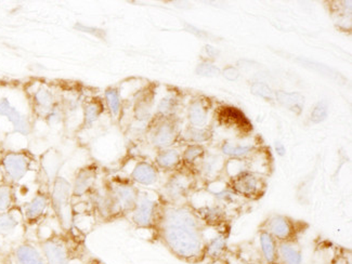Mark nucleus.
<instances>
[{"mask_svg":"<svg viewBox=\"0 0 352 264\" xmlns=\"http://www.w3.org/2000/svg\"><path fill=\"white\" fill-rule=\"evenodd\" d=\"M155 232L162 244L177 259L190 264L204 262L206 239L203 222L191 206L164 201Z\"/></svg>","mask_w":352,"mask_h":264,"instance_id":"nucleus-1","label":"nucleus"},{"mask_svg":"<svg viewBox=\"0 0 352 264\" xmlns=\"http://www.w3.org/2000/svg\"><path fill=\"white\" fill-rule=\"evenodd\" d=\"M37 245L47 264H85L92 256L86 245V234L73 226L69 230L48 228L46 222L37 228Z\"/></svg>","mask_w":352,"mask_h":264,"instance_id":"nucleus-2","label":"nucleus"},{"mask_svg":"<svg viewBox=\"0 0 352 264\" xmlns=\"http://www.w3.org/2000/svg\"><path fill=\"white\" fill-rule=\"evenodd\" d=\"M0 170L6 182L19 188L30 175L39 177L41 163L30 150L6 151L0 157Z\"/></svg>","mask_w":352,"mask_h":264,"instance_id":"nucleus-3","label":"nucleus"},{"mask_svg":"<svg viewBox=\"0 0 352 264\" xmlns=\"http://www.w3.org/2000/svg\"><path fill=\"white\" fill-rule=\"evenodd\" d=\"M52 214L62 230L73 228V195L71 181L58 175L50 183Z\"/></svg>","mask_w":352,"mask_h":264,"instance_id":"nucleus-4","label":"nucleus"},{"mask_svg":"<svg viewBox=\"0 0 352 264\" xmlns=\"http://www.w3.org/2000/svg\"><path fill=\"white\" fill-rule=\"evenodd\" d=\"M38 182L33 196L23 205H21L28 230L38 228L47 221L50 212L52 214L50 184L41 178H39Z\"/></svg>","mask_w":352,"mask_h":264,"instance_id":"nucleus-5","label":"nucleus"},{"mask_svg":"<svg viewBox=\"0 0 352 264\" xmlns=\"http://www.w3.org/2000/svg\"><path fill=\"white\" fill-rule=\"evenodd\" d=\"M103 186L107 188L118 207L120 217L129 216L138 203L140 190L127 177H105Z\"/></svg>","mask_w":352,"mask_h":264,"instance_id":"nucleus-6","label":"nucleus"},{"mask_svg":"<svg viewBox=\"0 0 352 264\" xmlns=\"http://www.w3.org/2000/svg\"><path fill=\"white\" fill-rule=\"evenodd\" d=\"M195 173L180 168L171 173L162 186L161 196L166 203L182 205L195 188Z\"/></svg>","mask_w":352,"mask_h":264,"instance_id":"nucleus-7","label":"nucleus"},{"mask_svg":"<svg viewBox=\"0 0 352 264\" xmlns=\"http://www.w3.org/2000/svg\"><path fill=\"white\" fill-rule=\"evenodd\" d=\"M28 100L34 116L43 120L49 112L60 104L61 88L52 82H38L33 85L31 92H28Z\"/></svg>","mask_w":352,"mask_h":264,"instance_id":"nucleus-8","label":"nucleus"},{"mask_svg":"<svg viewBox=\"0 0 352 264\" xmlns=\"http://www.w3.org/2000/svg\"><path fill=\"white\" fill-rule=\"evenodd\" d=\"M163 201L161 194L153 197L150 194H141L140 192L138 203L133 212L129 214L133 226L138 229L155 231L159 223Z\"/></svg>","mask_w":352,"mask_h":264,"instance_id":"nucleus-9","label":"nucleus"},{"mask_svg":"<svg viewBox=\"0 0 352 264\" xmlns=\"http://www.w3.org/2000/svg\"><path fill=\"white\" fill-rule=\"evenodd\" d=\"M85 199L89 203L92 217L100 221L109 222L120 218L116 204L103 183L99 184Z\"/></svg>","mask_w":352,"mask_h":264,"instance_id":"nucleus-10","label":"nucleus"},{"mask_svg":"<svg viewBox=\"0 0 352 264\" xmlns=\"http://www.w3.org/2000/svg\"><path fill=\"white\" fill-rule=\"evenodd\" d=\"M265 182L261 175L253 171H241L230 179L229 188L235 195L242 196L248 199H258L263 197L265 190Z\"/></svg>","mask_w":352,"mask_h":264,"instance_id":"nucleus-11","label":"nucleus"},{"mask_svg":"<svg viewBox=\"0 0 352 264\" xmlns=\"http://www.w3.org/2000/svg\"><path fill=\"white\" fill-rule=\"evenodd\" d=\"M100 167L98 164L90 163L82 166L74 173L72 183L73 203L82 201L99 186Z\"/></svg>","mask_w":352,"mask_h":264,"instance_id":"nucleus-12","label":"nucleus"},{"mask_svg":"<svg viewBox=\"0 0 352 264\" xmlns=\"http://www.w3.org/2000/svg\"><path fill=\"white\" fill-rule=\"evenodd\" d=\"M127 178L142 186H153L160 181V173L155 164L142 158H133L126 162L123 166Z\"/></svg>","mask_w":352,"mask_h":264,"instance_id":"nucleus-13","label":"nucleus"},{"mask_svg":"<svg viewBox=\"0 0 352 264\" xmlns=\"http://www.w3.org/2000/svg\"><path fill=\"white\" fill-rule=\"evenodd\" d=\"M298 222L284 216H273L265 223V231L269 232L278 243H296L299 233L304 231Z\"/></svg>","mask_w":352,"mask_h":264,"instance_id":"nucleus-14","label":"nucleus"},{"mask_svg":"<svg viewBox=\"0 0 352 264\" xmlns=\"http://www.w3.org/2000/svg\"><path fill=\"white\" fill-rule=\"evenodd\" d=\"M28 231L24 222L23 210L21 205L11 210L0 214V239H18L23 241L24 234Z\"/></svg>","mask_w":352,"mask_h":264,"instance_id":"nucleus-15","label":"nucleus"},{"mask_svg":"<svg viewBox=\"0 0 352 264\" xmlns=\"http://www.w3.org/2000/svg\"><path fill=\"white\" fill-rule=\"evenodd\" d=\"M5 264H47L37 243L23 239L12 247Z\"/></svg>","mask_w":352,"mask_h":264,"instance_id":"nucleus-16","label":"nucleus"},{"mask_svg":"<svg viewBox=\"0 0 352 264\" xmlns=\"http://www.w3.org/2000/svg\"><path fill=\"white\" fill-rule=\"evenodd\" d=\"M178 127L175 120L171 118H161L159 122L151 128V144L157 151L173 148V145L178 140Z\"/></svg>","mask_w":352,"mask_h":264,"instance_id":"nucleus-17","label":"nucleus"},{"mask_svg":"<svg viewBox=\"0 0 352 264\" xmlns=\"http://www.w3.org/2000/svg\"><path fill=\"white\" fill-rule=\"evenodd\" d=\"M0 116L6 117L12 124L13 133L28 137L33 131V122L31 117L16 109L8 98L0 99Z\"/></svg>","mask_w":352,"mask_h":264,"instance_id":"nucleus-18","label":"nucleus"},{"mask_svg":"<svg viewBox=\"0 0 352 264\" xmlns=\"http://www.w3.org/2000/svg\"><path fill=\"white\" fill-rule=\"evenodd\" d=\"M104 112V101L97 96L85 94L82 107V122L77 131H87L95 127Z\"/></svg>","mask_w":352,"mask_h":264,"instance_id":"nucleus-19","label":"nucleus"},{"mask_svg":"<svg viewBox=\"0 0 352 264\" xmlns=\"http://www.w3.org/2000/svg\"><path fill=\"white\" fill-rule=\"evenodd\" d=\"M84 97V89L76 85H65L61 88V105L65 115V126L69 120L76 117L78 113H82Z\"/></svg>","mask_w":352,"mask_h":264,"instance_id":"nucleus-20","label":"nucleus"},{"mask_svg":"<svg viewBox=\"0 0 352 264\" xmlns=\"http://www.w3.org/2000/svg\"><path fill=\"white\" fill-rule=\"evenodd\" d=\"M154 164L160 171L174 173L182 167V153L174 148L157 151Z\"/></svg>","mask_w":352,"mask_h":264,"instance_id":"nucleus-21","label":"nucleus"},{"mask_svg":"<svg viewBox=\"0 0 352 264\" xmlns=\"http://www.w3.org/2000/svg\"><path fill=\"white\" fill-rule=\"evenodd\" d=\"M228 252V237L225 233H219L216 236L206 241L204 250V262L216 263L225 259Z\"/></svg>","mask_w":352,"mask_h":264,"instance_id":"nucleus-22","label":"nucleus"},{"mask_svg":"<svg viewBox=\"0 0 352 264\" xmlns=\"http://www.w3.org/2000/svg\"><path fill=\"white\" fill-rule=\"evenodd\" d=\"M195 214L199 217L203 224L210 226H219L227 220L225 209L220 205H204V206L194 208Z\"/></svg>","mask_w":352,"mask_h":264,"instance_id":"nucleus-23","label":"nucleus"},{"mask_svg":"<svg viewBox=\"0 0 352 264\" xmlns=\"http://www.w3.org/2000/svg\"><path fill=\"white\" fill-rule=\"evenodd\" d=\"M259 244H261L263 264L278 263V243L269 232L265 231V230L261 232Z\"/></svg>","mask_w":352,"mask_h":264,"instance_id":"nucleus-24","label":"nucleus"},{"mask_svg":"<svg viewBox=\"0 0 352 264\" xmlns=\"http://www.w3.org/2000/svg\"><path fill=\"white\" fill-rule=\"evenodd\" d=\"M218 117H219L220 122L223 124L236 126L244 131L252 129V124L248 122L245 115L243 114L240 109H234V107H222L218 113Z\"/></svg>","mask_w":352,"mask_h":264,"instance_id":"nucleus-25","label":"nucleus"},{"mask_svg":"<svg viewBox=\"0 0 352 264\" xmlns=\"http://www.w3.org/2000/svg\"><path fill=\"white\" fill-rule=\"evenodd\" d=\"M278 254L281 264H304V254L296 243H278Z\"/></svg>","mask_w":352,"mask_h":264,"instance_id":"nucleus-26","label":"nucleus"},{"mask_svg":"<svg viewBox=\"0 0 352 264\" xmlns=\"http://www.w3.org/2000/svg\"><path fill=\"white\" fill-rule=\"evenodd\" d=\"M153 109V94L152 91L143 92L137 99L133 107V116L139 122H146L152 117Z\"/></svg>","mask_w":352,"mask_h":264,"instance_id":"nucleus-27","label":"nucleus"},{"mask_svg":"<svg viewBox=\"0 0 352 264\" xmlns=\"http://www.w3.org/2000/svg\"><path fill=\"white\" fill-rule=\"evenodd\" d=\"M19 205L16 186L8 182L0 183V214L7 212Z\"/></svg>","mask_w":352,"mask_h":264,"instance_id":"nucleus-28","label":"nucleus"},{"mask_svg":"<svg viewBox=\"0 0 352 264\" xmlns=\"http://www.w3.org/2000/svg\"><path fill=\"white\" fill-rule=\"evenodd\" d=\"M205 156V148L201 144H189L182 153V167L195 173V166Z\"/></svg>","mask_w":352,"mask_h":264,"instance_id":"nucleus-29","label":"nucleus"},{"mask_svg":"<svg viewBox=\"0 0 352 264\" xmlns=\"http://www.w3.org/2000/svg\"><path fill=\"white\" fill-rule=\"evenodd\" d=\"M179 107V98L175 94H167L159 102L156 107V116L161 118H171L177 112Z\"/></svg>","mask_w":352,"mask_h":264,"instance_id":"nucleus-30","label":"nucleus"},{"mask_svg":"<svg viewBox=\"0 0 352 264\" xmlns=\"http://www.w3.org/2000/svg\"><path fill=\"white\" fill-rule=\"evenodd\" d=\"M188 118L193 127H202L207 122V109L202 101L195 100L191 102L188 109Z\"/></svg>","mask_w":352,"mask_h":264,"instance_id":"nucleus-31","label":"nucleus"},{"mask_svg":"<svg viewBox=\"0 0 352 264\" xmlns=\"http://www.w3.org/2000/svg\"><path fill=\"white\" fill-rule=\"evenodd\" d=\"M276 99L282 105L297 114L304 109L305 98L300 94H295V92L286 94V92L280 91L276 94Z\"/></svg>","mask_w":352,"mask_h":264,"instance_id":"nucleus-32","label":"nucleus"},{"mask_svg":"<svg viewBox=\"0 0 352 264\" xmlns=\"http://www.w3.org/2000/svg\"><path fill=\"white\" fill-rule=\"evenodd\" d=\"M218 156H207L203 157L199 162V173H202L206 178H212L214 175L218 173L221 168V163Z\"/></svg>","mask_w":352,"mask_h":264,"instance_id":"nucleus-33","label":"nucleus"},{"mask_svg":"<svg viewBox=\"0 0 352 264\" xmlns=\"http://www.w3.org/2000/svg\"><path fill=\"white\" fill-rule=\"evenodd\" d=\"M105 104L109 112L113 117H118L122 111V101H120V92L115 88H109L104 92Z\"/></svg>","mask_w":352,"mask_h":264,"instance_id":"nucleus-34","label":"nucleus"},{"mask_svg":"<svg viewBox=\"0 0 352 264\" xmlns=\"http://www.w3.org/2000/svg\"><path fill=\"white\" fill-rule=\"evenodd\" d=\"M210 132L208 130L201 129V128L191 127L184 131L182 139L191 144H199L210 140Z\"/></svg>","mask_w":352,"mask_h":264,"instance_id":"nucleus-35","label":"nucleus"},{"mask_svg":"<svg viewBox=\"0 0 352 264\" xmlns=\"http://www.w3.org/2000/svg\"><path fill=\"white\" fill-rule=\"evenodd\" d=\"M254 148L252 145H232L231 143L226 142L222 144L221 152L230 157L240 160L241 157L248 156L253 152Z\"/></svg>","mask_w":352,"mask_h":264,"instance_id":"nucleus-36","label":"nucleus"},{"mask_svg":"<svg viewBox=\"0 0 352 264\" xmlns=\"http://www.w3.org/2000/svg\"><path fill=\"white\" fill-rule=\"evenodd\" d=\"M197 73L201 76H217L220 74V69H218L217 66L204 62V63L197 65Z\"/></svg>","mask_w":352,"mask_h":264,"instance_id":"nucleus-37","label":"nucleus"},{"mask_svg":"<svg viewBox=\"0 0 352 264\" xmlns=\"http://www.w3.org/2000/svg\"><path fill=\"white\" fill-rule=\"evenodd\" d=\"M250 90H252V92H253L255 96H258V97L263 98V99L267 100H272L273 91L265 84H261V82L254 84L252 88H250Z\"/></svg>","mask_w":352,"mask_h":264,"instance_id":"nucleus-38","label":"nucleus"},{"mask_svg":"<svg viewBox=\"0 0 352 264\" xmlns=\"http://www.w3.org/2000/svg\"><path fill=\"white\" fill-rule=\"evenodd\" d=\"M327 117V107L325 103L321 102L317 107H314L311 113V120L316 124L323 122Z\"/></svg>","mask_w":352,"mask_h":264,"instance_id":"nucleus-39","label":"nucleus"},{"mask_svg":"<svg viewBox=\"0 0 352 264\" xmlns=\"http://www.w3.org/2000/svg\"><path fill=\"white\" fill-rule=\"evenodd\" d=\"M329 264H352L351 256L347 252H338V254H335Z\"/></svg>","mask_w":352,"mask_h":264,"instance_id":"nucleus-40","label":"nucleus"},{"mask_svg":"<svg viewBox=\"0 0 352 264\" xmlns=\"http://www.w3.org/2000/svg\"><path fill=\"white\" fill-rule=\"evenodd\" d=\"M75 28L78 30L80 32H84V33H89L92 34V35L98 36L100 38H102V34H104V32L101 31L99 28H88V26L82 25V24H77V25L75 26Z\"/></svg>","mask_w":352,"mask_h":264,"instance_id":"nucleus-41","label":"nucleus"},{"mask_svg":"<svg viewBox=\"0 0 352 264\" xmlns=\"http://www.w3.org/2000/svg\"><path fill=\"white\" fill-rule=\"evenodd\" d=\"M225 77L229 80H235L239 77L238 71L234 67H228L225 71Z\"/></svg>","mask_w":352,"mask_h":264,"instance_id":"nucleus-42","label":"nucleus"},{"mask_svg":"<svg viewBox=\"0 0 352 264\" xmlns=\"http://www.w3.org/2000/svg\"><path fill=\"white\" fill-rule=\"evenodd\" d=\"M205 50H206L207 54H208L210 56H212V58H214V56H216L218 54V51L210 46L205 47Z\"/></svg>","mask_w":352,"mask_h":264,"instance_id":"nucleus-43","label":"nucleus"},{"mask_svg":"<svg viewBox=\"0 0 352 264\" xmlns=\"http://www.w3.org/2000/svg\"><path fill=\"white\" fill-rule=\"evenodd\" d=\"M276 150L278 153V155L283 156L284 153H285V148H284L283 144H281V143H276Z\"/></svg>","mask_w":352,"mask_h":264,"instance_id":"nucleus-44","label":"nucleus"},{"mask_svg":"<svg viewBox=\"0 0 352 264\" xmlns=\"http://www.w3.org/2000/svg\"><path fill=\"white\" fill-rule=\"evenodd\" d=\"M6 254H3V252H0V264H5L6 262Z\"/></svg>","mask_w":352,"mask_h":264,"instance_id":"nucleus-45","label":"nucleus"},{"mask_svg":"<svg viewBox=\"0 0 352 264\" xmlns=\"http://www.w3.org/2000/svg\"><path fill=\"white\" fill-rule=\"evenodd\" d=\"M274 264H281V263H280V262H278V263H274Z\"/></svg>","mask_w":352,"mask_h":264,"instance_id":"nucleus-46","label":"nucleus"}]
</instances>
